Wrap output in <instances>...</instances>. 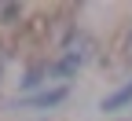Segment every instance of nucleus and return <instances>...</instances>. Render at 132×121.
I'll list each match as a JSON object with an SVG mask.
<instances>
[{
    "mask_svg": "<svg viewBox=\"0 0 132 121\" xmlns=\"http://www.w3.org/2000/svg\"><path fill=\"white\" fill-rule=\"evenodd\" d=\"M128 99H132V84H125L121 92H114L110 99H103V110H118V107H125Z\"/></svg>",
    "mask_w": 132,
    "mask_h": 121,
    "instance_id": "nucleus-1",
    "label": "nucleus"
},
{
    "mask_svg": "<svg viewBox=\"0 0 132 121\" xmlns=\"http://www.w3.org/2000/svg\"><path fill=\"white\" fill-rule=\"evenodd\" d=\"M62 95H66V92L59 88V92H48V95H37V99H33V103H37V107H55V103H59Z\"/></svg>",
    "mask_w": 132,
    "mask_h": 121,
    "instance_id": "nucleus-2",
    "label": "nucleus"
}]
</instances>
